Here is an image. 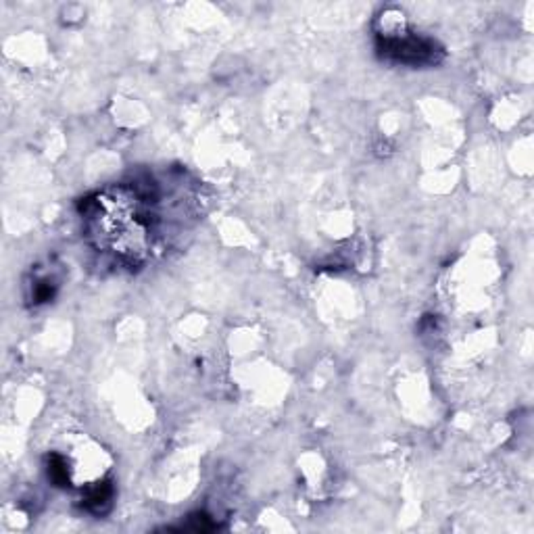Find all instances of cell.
<instances>
[{"instance_id": "cell-1", "label": "cell", "mask_w": 534, "mask_h": 534, "mask_svg": "<svg viewBox=\"0 0 534 534\" xmlns=\"http://www.w3.org/2000/svg\"><path fill=\"white\" fill-rule=\"evenodd\" d=\"M378 50L382 56L403 65L437 63V54H441L432 40L420 36H384L378 40Z\"/></svg>"}, {"instance_id": "cell-2", "label": "cell", "mask_w": 534, "mask_h": 534, "mask_svg": "<svg viewBox=\"0 0 534 534\" xmlns=\"http://www.w3.org/2000/svg\"><path fill=\"white\" fill-rule=\"evenodd\" d=\"M111 497H113V487L109 482H102V485H98V487H94L90 491V495L86 497L84 505L90 512H94V514H102L104 508L111 503Z\"/></svg>"}, {"instance_id": "cell-3", "label": "cell", "mask_w": 534, "mask_h": 534, "mask_svg": "<svg viewBox=\"0 0 534 534\" xmlns=\"http://www.w3.org/2000/svg\"><path fill=\"white\" fill-rule=\"evenodd\" d=\"M48 478L52 480L54 487H65L69 485V474H67V464L61 455L52 453L48 457Z\"/></svg>"}]
</instances>
